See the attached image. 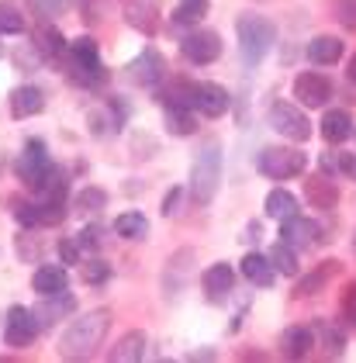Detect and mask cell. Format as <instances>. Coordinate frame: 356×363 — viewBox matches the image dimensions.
Instances as JSON below:
<instances>
[{"instance_id": "6da1fadb", "label": "cell", "mask_w": 356, "mask_h": 363, "mask_svg": "<svg viewBox=\"0 0 356 363\" xmlns=\"http://www.w3.org/2000/svg\"><path fill=\"white\" fill-rule=\"evenodd\" d=\"M111 333V308H94L80 318H73L66 325V333L59 335V346L55 353L62 360H90Z\"/></svg>"}, {"instance_id": "7a4b0ae2", "label": "cell", "mask_w": 356, "mask_h": 363, "mask_svg": "<svg viewBox=\"0 0 356 363\" xmlns=\"http://www.w3.org/2000/svg\"><path fill=\"white\" fill-rule=\"evenodd\" d=\"M221 167H225L221 139H204L191 163V194L197 204H211L215 201L221 187Z\"/></svg>"}, {"instance_id": "3957f363", "label": "cell", "mask_w": 356, "mask_h": 363, "mask_svg": "<svg viewBox=\"0 0 356 363\" xmlns=\"http://www.w3.org/2000/svg\"><path fill=\"white\" fill-rule=\"evenodd\" d=\"M235 42H239V59L246 69H256L263 59L270 56L277 42V25L263 14H243L235 21Z\"/></svg>"}, {"instance_id": "277c9868", "label": "cell", "mask_w": 356, "mask_h": 363, "mask_svg": "<svg viewBox=\"0 0 356 363\" xmlns=\"http://www.w3.org/2000/svg\"><path fill=\"white\" fill-rule=\"evenodd\" d=\"M304 167H308V156L294 145H267L256 160V169L267 180H294L304 173Z\"/></svg>"}, {"instance_id": "5b68a950", "label": "cell", "mask_w": 356, "mask_h": 363, "mask_svg": "<svg viewBox=\"0 0 356 363\" xmlns=\"http://www.w3.org/2000/svg\"><path fill=\"white\" fill-rule=\"evenodd\" d=\"M42 333V322L35 315V308L25 305H11L4 315V342L14 346V350H28Z\"/></svg>"}, {"instance_id": "8992f818", "label": "cell", "mask_w": 356, "mask_h": 363, "mask_svg": "<svg viewBox=\"0 0 356 363\" xmlns=\"http://www.w3.org/2000/svg\"><path fill=\"white\" fill-rule=\"evenodd\" d=\"M270 128H274L277 135H284L287 142H298V145L311 139L308 114L298 104H287V101H277L274 108H270Z\"/></svg>"}, {"instance_id": "52a82bcc", "label": "cell", "mask_w": 356, "mask_h": 363, "mask_svg": "<svg viewBox=\"0 0 356 363\" xmlns=\"http://www.w3.org/2000/svg\"><path fill=\"white\" fill-rule=\"evenodd\" d=\"M180 56L187 59L191 66H211V62L221 56V35L197 25L194 31H187V35L180 38Z\"/></svg>"}, {"instance_id": "ba28073f", "label": "cell", "mask_w": 356, "mask_h": 363, "mask_svg": "<svg viewBox=\"0 0 356 363\" xmlns=\"http://www.w3.org/2000/svg\"><path fill=\"white\" fill-rule=\"evenodd\" d=\"M125 77H128L135 86L152 90V86H160L166 80V59L160 56V49L145 45V49H142V52H138V56L125 66Z\"/></svg>"}, {"instance_id": "9c48e42d", "label": "cell", "mask_w": 356, "mask_h": 363, "mask_svg": "<svg viewBox=\"0 0 356 363\" xmlns=\"http://www.w3.org/2000/svg\"><path fill=\"white\" fill-rule=\"evenodd\" d=\"M332 80L326 77V73H315V69H304V73H298L294 77V97H298V104L301 108H326L332 101Z\"/></svg>"}, {"instance_id": "30bf717a", "label": "cell", "mask_w": 356, "mask_h": 363, "mask_svg": "<svg viewBox=\"0 0 356 363\" xmlns=\"http://www.w3.org/2000/svg\"><path fill=\"white\" fill-rule=\"evenodd\" d=\"M191 108L201 111L204 118H221V114L232 108V94L221 84L201 80V84H191Z\"/></svg>"}, {"instance_id": "8fae6325", "label": "cell", "mask_w": 356, "mask_h": 363, "mask_svg": "<svg viewBox=\"0 0 356 363\" xmlns=\"http://www.w3.org/2000/svg\"><path fill=\"white\" fill-rule=\"evenodd\" d=\"M280 239H284V242H291L294 250H315V246H322L329 235H326V228H322L318 222L294 215V218L280 222Z\"/></svg>"}, {"instance_id": "7c38bea8", "label": "cell", "mask_w": 356, "mask_h": 363, "mask_svg": "<svg viewBox=\"0 0 356 363\" xmlns=\"http://www.w3.org/2000/svg\"><path fill=\"white\" fill-rule=\"evenodd\" d=\"M7 108H11V118H14V121L35 118V114L45 111V94L35 84H21L7 94Z\"/></svg>"}, {"instance_id": "4fadbf2b", "label": "cell", "mask_w": 356, "mask_h": 363, "mask_svg": "<svg viewBox=\"0 0 356 363\" xmlns=\"http://www.w3.org/2000/svg\"><path fill=\"white\" fill-rule=\"evenodd\" d=\"M304 197L318 211H335L339 208V184L332 180L329 173H315V177L304 180Z\"/></svg>"}, {"instance_id": "5bb4252c", "label": "cell", "mask_w": 356, "mask_h": 363, "mask_svg": "<svg viewBox=\"0 0 356 363\" xmlns=\"http://www.w3.org/2000/svg\"><path fill=\"white\" fill-rule=\"evenodd\" d=\"M66 80L69 84H77L83 86V90H97V86H104L108 84V66L97 59V62H80V59H73V56H66Z\"/></svg>"}, {"instance_id": "9a60e30c", "label": "cell", "mask_w": 356, "mask_h": 363, "mask_svg": "<svg viewBox=\"0 0 356 363\" xmlns=\"http://www.w3.org/2000/svg\"><path fill=\"white\" fill-rule=\"evenodd\" d=\"M204 298L211 301V305H221L232 291H235V270L228 267V263H211L208 270H204Z\"/></svg>"}, {"instance_id": "2e32d148", "label": "cell", "mask_w": 356, "mask_h": 363, "mask_svg": "<svg viewBox=\"0 0 356 363\" xmlns=\"http://www.w3.org/2000/svg\"><path fill=\"white\" fill-rule=\"evenodd\" d=\"M318 132H322V139L329 142V145H343V142H350L356 135L353 114L346 111V108H329V111L322 114V121H318Z\"/></svg>"}, {"instance_id": "e0dca14e", "label": "cell", "mask_w": 356, "mask_h": 363, "mask_svg": "<svg viewBox=\"0 0 356 363\" xmlns=\"http://www.w3.org/2000/svg\"><path fill=\"white\" fill-rule=\"evenodd\" d=\"M315 346H318V335L311 333L308 325H291L280 335V353L287 360H308L315 353Z\"/></svg>"}, {"instance_id": "ac0fdd59", "label": "cell", "mask_w": 356, "mask_h": 363, "mask_svg": "<svg viewBox=\"0 0 356 363\" xmlns=\"http://www.w3.org/2000/svg\"><path fill=\"white\" fill-rule=\"evenodd\" d=\"M52 160H38V156H28V152H21L18 160H14V177L25 184L28 191H42V184H45V177L52 173Z\"/></svg>"}, {"instance_id": "d6986e66", "label": "cell", "mask_w": 356, "mask_h": 363, "mask_svg": "<svg viewBox=\"0 0 356 363\" xmlns=\"http://www.w3.org/2000/svg\"><path fill=\"white\" fill-rule=\"evenodd\" d=\"M31 291L35 294H59V291H69V270H66V263L59 267V263H42L35 274H31Z\"/></svg>"}, {"instance_id": "ffe728a7", "label": "cell", "mask_w": 356, "mask_h": 363, "mask_svg": "<svg viewBox=\"0 0 356 363\" xmlns=\"http://www.w3.org/2000/svg\"><path fill=\"white\" fill-rule=\"evenodd\" d=\"M339 274H343V263H339V259H322V263H318V267H315V270H311V274H308V277L294 287V298H311V294H322V291H326V287H329Z\"/></svg>"}, {"instance_id": "44dd1931", "label": "cell", "mask_w": 356, "mask_h": 363, "mask_svg": "<svg viewBox=\"0 0 356 363\" xmlns=\"http://www.w3.org/2000/svg\"><path fill=\"white\" fill-rule=\"evenodd\" d=\"M73 311H77V298H73L69 291H59V294H45V301L35 308V315H38L42 329H49V325H55V322L69 318Z\"/></svg>"}, {"instance_id": "7402d4cb", "label": "cell", "mask_w": 356, "mask_h": 363, "mask_svg": "<svg viewBox=\"0 0 356 363\" xmlns=\"http://www.w3.org/2000/svg\"><path fill=\"white\" fill-rule=\"evenodd\" d=\"M125 21H128V28H135L138 35L152 38V35L160 31V11H156V4L128 0V4H125Z\"/></svg>"}, {"instance_id": "603a6c76", "label": "cell", "mask_w": 356, "mask_h": 363, "mask_svg": "<svg viewBox=\"0 0 356 363\" xmlns=\"http://www.w3.org/2000/svg\"><path fill=\"white\" fill-rule=\"evenodd\" d=\"M145 350H149V335L142 329H128V333L118 339V346L108 353V360H121V363H138L145 360Z\"/></svg>"}, {"instance_id": "cb8c5ba5", "label": "cell", "mask_w": 356, "mask_h": 363, "mask_svg": "<svg viewBox=\"0 0 356 363\" xmlns=\"http://www.w3.org/2000/svg\"><path fill=\"white\" fill-rule=\"evenodd\" d=\"M304 56L311 59L315 66H332V62H339V59L346 56V42H339L335 35H315L308 42Z\"/></svg>"}, {"instance_id": "d4e9b609", "label": "cell", "mask_w": 356, "mask_h": 363, "mask_svg": "<svg viewBox=\"0 0 356 363\" xmlns=\"http://www.w3.org/2000/svg\"><path fill=\"white\" fill-rule=\"evenodd\" d=\"M239 274L252 284V287H274L277 270L270 263V256H260V252H246L243 263H239Z\"/></svg>"}, {"instance_id": "484cf974", "label": "cell", "mask_w": 356, "mask_h": 363, "mask_svg": "<svg viewBox=\"0 0 356 363\" xmlns=\"http://www.w3.org/2000/svg\"><path fill=\"white\" fill-rule=\"evenodd\" d=\"M163 121H166V132L169 135H177V139H187L197 132V111L187 108V104H177V101H169L163 111Z\"/></svg>"}, {"instance_id": "4316f807", "label": "cell", "mask_w": 356, "mask_h": 363, "mask_svg": "<svg viewBox=\"0 0 356 363\" xmlns=\"http://www.w3.org/2000/svg\"><path fill=\"white\" fill-rule=\"evenodd\" d=\"M263 211H267V218H274V222H287V218H294L298 215V197L291 194L287 187H274L267 201H263Z\"/></svg>"}, {"instance_id": "83f0119b", "label": "cell", "mask_w": 356, "mask_h": 363, "mask_svg": "<svg viewBox=\"0 0 356 363\" xmlns=\"http://www.w3.org/2000/svg\"><path fill=\"white\" fill-rule=\"evenodd\" d=\"M31 49L42 52L45 59H55V56H62V52L69 49V42L62 38V31L55 28V25H45V28L31 31Z\"/></svg>"}, {"instance_id": "f1b7e54d", "label": "cell", "mask_w": 356, "mask_h": 363, "mask_svg": "<svg viewBox=\"0 0 356 363\" xmlns=\"http://www.w3.org/2000/svg\"><path fill=\"white\" fill-rule=\"evenodd\" d=\"M114 232L128 242H142V239H149V218L142 211H121L114 218Z\"/></svg>"}, {"instance_id": "f546056e", "label": "cell", "mask_w": 356, "mask_h": 363, "mask_svg": "<svg viewBox=\"0 0 356 363\" xmlns=\"http://www.w3.org/2000/svg\"><path fill=\"white\" fill-rule=\"evenodd\" d=\"M318 167L329 177H346L356 180V152H322L318 156Z\"/></svg>"}, {"instance_id": "4dcf8cb0", "label": "cell", "mask_w": 356, "mask_h": 363, "mask_svg": "<svg viewBox=\"0 0 356 363\" xmlns=\"http://www.w3.org/2000/svg\"><path fill=\"white\" fill-rule=\"evenodd\" d=\"M270 263H274V270L277 274H284V277H298L301 274V263H298V250L291 246V242H277V246H270Z\"/></svg>"}, {"instance_id": "1f68e13d", "label": "cell", "mask_w": 356, "mask_h": 363, "mask_svg": "<svg viewBox=\"0 0 356 363\" xmlns=\"http://www.w3.org/2000/svg\"><path fill=\"white\" fill-rule=\"evenodd\" d=\"M7 208H11V215H14V222L21 225V228H38L42 225V215H38V201H28L21 194H11L4 201Z\"/></svg>"}, {"instance_id": "d6a6232c", "label": "cell", "mask_w": 356, "mask_h": 363, "mask_svg": "<svg viewBox=\"0 0 356 363\" xmlns=\"http://www.w3.org/2000/svg\"><path fill=\"white\" fill-rule=\"evenodd\" d=\"M211 11V0H180L173 7V25H201Z\"/></svg>"}, {"instance_id": "836d02e7", "label": "cell", "mask_w": 356, "mask_h": 363, "mask_svg": "<svg viewBox=\"0 0 356 363\" xmlns=\"http://www.w3.org/2000/svg\"><path fill=\"white\" fill-rule=\"evenodd\" d=\"M108 191L104 187H97V184H90V187H83L80 194L73 197V204H77V211H83V215H97V211H104L108 208Z\"/></svg>"}, {"instance_id": "e575fe53", "label": "cell", "mask_w": 356, "mask_h": 363, "mask_svg": "<svg viewBox=\"0 0 356 363\" xmlns=\"http://www.w3.org/2000/svg\"><path fill=\"white\" fill-rule=\"evenodd\" d=\"M66 56L80 59V62H97V59H101V45H97L90 35H80V38H73V42H69Z\"/></svg>"}, {"instance_id": "d590c367", "label": "cell", "mask_w": 356, "mask_h": 363, "mask_svg": "<svg viewBox=\"0 0 356 363\" xmlns=\"http://www.w3.org/2000/svg\"><path fill=\"white\" fill-rule=\"evenodd\" d=\"M322 353L329 357V360H335V357H343L346 353V335L339 333L335 325H322Z\"/></svg>"}, {"instance_id": "8d00e7d4", "label": "cell", "mask_w": 356, "mask_h": 363, "mask_svg": "<svg viewBox=\"0 0 356 363\" xmlns=\"http://www.w3.org/2000/svg\"><path fill=\"white\" fill-rule=\"evenodd\" d=\"M25 31V14L11 4H0V35H21Z\"/></svg>"}, {"instance_id": "74e56055", "label": "cell", "mask_w": 356, "mask_h": 363, "mask_svg": "<svg viewBox=\"0 0 356 363\" xmlns=\"http://www.w3.org/2000/svg\"><path fill=\"white\" fill-rule=\"evenodd\" d=\"M28 4H31V11H35L38 18L52 21V18H59V14H66V11H69V4H73V0H28Z\"/></svg>"}, {"instance_id": "f35d334b", "label": "cell", "mask_w": 356, "mask_h": 363, "mask_svg": "<svg viewBox=\"0 0 356 363\" xmlns=\"http://www.w3.org/2000/svg\"><path fill=\"white\" fill-rule=\"evenodd\" d=\"M332 18L343 28L356 31V0H332Z\"/></svg>"}, {"instance_id": "ab89813d", "label": "cell", "mask_w": 356, "mask_h": 363, "mask_svg": "<svg viewBox=\"0 0 356 363\" xmlns=\"http://www.w3.org/2000/svg\"><path fill=\"white\" fill-rule=\"evenodd\" d=\"M108 280H111V263H104V259L83 263V284H108Z\"/></svg>"}, {"instance_id": "60d3db41", "label": "cell", "mask_w": 356, "mask_h": 363, "mask_svg": "<svg viewBox=\"0 0 356 363\" xmlns=\"http://www.w3.org/2000/svg\"><path fill=\"white\" fill-rule=\"evenodd\" d=\"M77 242H80V250L83 252H97L101 250V225H83L80 228V235H77Z\"/></svg>"}, {"instance_id": "b9f144b4", "label": "cell", "mask_w": 356, "mask_h": 363, "mask_svg": "<svg viewBox=\"0 0 356 363\" xmlns=\"http://www.w3.org/2000/svg\"><path fill=\"white\" fill-rule=\"evenodd\" d=\"M55 252H59V259H62L66 267H73V263H83V250H80V242H77V239H59Z\"/></svg>"}, {"instance_id": "7bdbcfd3", "label": "cell", "mask_w": 356, "mask_h": 363, "mask_svg": "<svg viewBox=\"0 0 356 363\" xmlns=\"http://www.w3.org/2000/svg\"><path fill=\"white\" fill-rule=\"evenodd\" d=\"M180 201H184V187H169V191L163 194V204H160L163 218H173V215L180 211Z\"/></svg>"}, {"instance_id": "ee69618b", "label": "cell", "mask_w": 356, "mask_h": 363, "mask_svg": "<svg viewBox=\"0 0 356 363\" xmlns=\"http://www.w3.org/2000/svg\"><path fill=\"white\" fill-rule=\"evenodd\" d=\"M343 318H346L350 325H356V284H350L346 294H343Z\"/></svg>"}, {"instance_id": "f6af8a7d", "label": "cell", "mask_w": 356, "mask_h": 363, "mask_svg": "<svg viewBox=\"0 0 356 363\" xmlns=\"http://www.w3.org/2000/svg\"><path fill=\"white\" fill-rule=\"evenodd\" d=\"M187 360H215V350H194L187 353Z\"/></svg>"}, {"instance_id": "bcb514c9", "label": "cell", "mask_w": 356, "mask_h": 363, "mask_svg": "<svg viewBox=\"0 0 356 363\" xmlns=\"http://www.w3.org/2000/svg\"><path fill=\"white\" fill-rule=\"evenodd\" d=\"M346 77L356 84V56H350V62H346Z\"/></svg>"}, {"instance_id": "7dc6e473", "label": "cell", "mask_w": 356, "mask_h": 363, "mask_svg": "<svg viewBox=\"0 0 356 363\" xmlns=\"http://www.w3.org/2000/svg\"><path fill=\"white\" fill-rule=\"evenodd\" d=\"M0 56H4V45H0Z\"/></svg>"}, {"instance_id": "c3c4849f", "label": "cell", "mask_w": 356, "mask_h": 363, "mask_svg": "<svg viewBox=\"0 0 356 363\" xmlns=\"http://www.w3.org/2000/svg\"><path fill=\"white\" fill-rule=\"evenodd\" d=\"M353 250H356V239H353Z\"/></svg>"}]
</instances>
